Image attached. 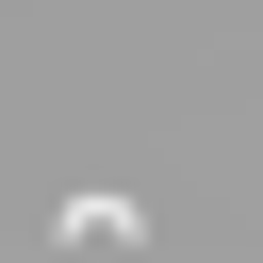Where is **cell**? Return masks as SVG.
Segmentation results:
<instances>
[{
	"label": "cell",
	"instance_id": "cell-1",
	"mask_svg": "<svg viewBox=\"0 0 263 263\" xmlns=\"http://www.w3.org/2000/svg\"><path fill=\"white\" fill-rule=\"evenodd\" d=\"M49 230H66V247H132V230H148V214H132V197H99V181H82V197H66V214H49Z\"/></svg>",
	"mask_w": 263,
	"mask_h": 263
}]
</instances>
